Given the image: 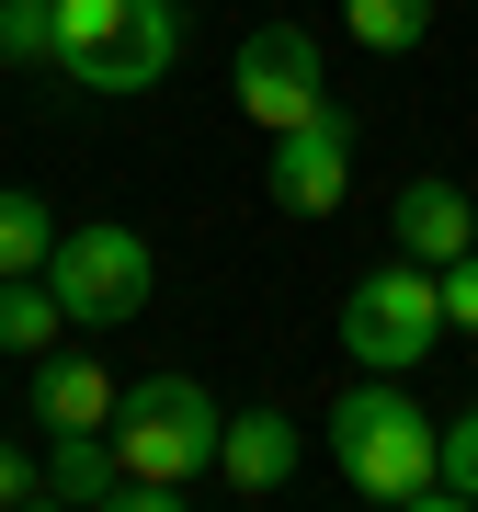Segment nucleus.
Wrapping results in <instances>:
<instances>
[{"instance_id": "20e7f679", "label": "nucleus", "mask_w": 478, "mask_h": 512, "mask_svg": "<svg viewBox=\"0 0 478 512\" xmlns=\"http://www.w3.org/2000/svg\"><path fill=\"white\" fill-rule=\"evenodd\" d=\"M433 342H444V285H433V262H376V274L342 296V353H353L365 376H410Z\"/></svg>"}, {"instance_id": "9d476101", "label": "nucleus", "mask_w": 478, "mask_h": 512, "mask_svg": "<svg viewBox=\"0 0 478 512\" xmlns=\"http://www.w3.org/2000/svg\"><path fill=\"white\" fill-rule=\"evenodd\" d=\"M296 456H308V433H296L285 410H239V421H217V478H228V490H285Z\"/></svg>"}, {"instance_id": "1a4fd4ad", "label": "nucleus", "mask_w": 478, "mask_h": 512, "mask_svg": "<svg viewBox=\"0 0 478 512\" xmlns=\"http://www.w3.org/2000/svg\"><path fill=\"white\" fill-rule=\"evenodd\" d=\"M114 387L92 353H35V433H114Z\"/></svg>"}, {"instance_id": "ddd939ff", "label": "nucleus", "mask_w": 478, "mask_h": 512, "mask_svg": "<svg viewBox=\"0 0 478 512\" xmlns=\"http://www.w3.org/2000/svg\"><path fill=\"white\" fill-rule=\"evenodd\" d=\"M46 251H57V205L0 183V274H46Z\"/></svg>"}, {"instance_id": "f8f14e48", "label": "nucleus", "mask_w": 478, "mask_h": 512, "mask_svg": "<svg viewBox=\"0 0 478 512\" xmlns=\"http://www.w3.org/2000/svg\"><path fill=\"white\" fill-rule=\"evenodd\" d=\"M57 330H69V308H57V285L46 274H0V353H57Z\"/></svg>"}, {"instance_id": "6ab92c4d", "label": "nucleus", "mask_w": 478, "mask_h": 512, "mask_svg": "<svg viewBox=\"0 0 478 512\" xmlns=\"http://www.w3.org/2000/svg\"><path fill=\"white\" fill-rule=\"evenodd\" d=\"M23 501H46V467L23 444H0V512H23Z\"/></svg>"}, {"instance_id": "423d86ee", "label": "nucleus", "mask_w": 478, "mask_h": 512, "mask_svg": "<svg viewBox=\"0 0 478 512\" xmlns=\"http://www.w3.org/2000/svg\"><path fill=\"white\" fill-rule=\"evenodd\" d=\"M262 194H274L285 217H331V205L353 194V126H342V103L274 137V160H262Z\"/></svg>"}, {"instance_id": "f03ea898", "label": "nucleus", "mask_w": 478, "mask_h": 512, "mask_svg": "<svg viewBox=\"0 0 478 512\" xmlns=\"http://www.w3.org/2000/svg\"><path fill=\"white\" fill-rule=\"evenodd\" d=\"M433 444H444V421H422V399H399V376H365V387L331 399V467L387 512H410V501L444 512L433 501Z\"/></svg>"}, {"instance_id": "9b49d317", "label": "nucleus", "mask_w": 478, "mask_h": 512, "mask_svg": "<svg viewBox=\"0 0 478 512\" xmlns=\"http://www.w3.org/2000/svg\"><path fill=\"white\" fill-rule=\"evenodd\" d=\"M126 490V456H114V433H46V501H103Z\"/></svg>"}, {"instance_id": "2eb2a0df", "label": "nucleus", "mask_w": 478, "mask_h": 512, "mask_svg": "<svg viewBox=\"0 0 478 512\" xmlns=\"http://www.w3.org/2000/svg\"><path fill=\"white\" fill-rule=\"evenodd\" d=\"M433 501H444V512H467V501H478V410L444 421V444H433Z\"/></svg>"}, {"instance_id": "6e6552de", "label": "nucleus", "mask_w": 478, "mask_h": 512, "mask_svg": "<svg viewBox=\"0 0 478 512\" xmlns=\"http://www.w3.org/2000/svg\"><path fill=\"white\" fill-rule=\"evenodd\" d=\"M387 239H399L410 262H456V251H478V205H467V183H444V171H410L399 205H387Z\"/></svg>"}, {"instance_id": "39448f33", "label": "nucleus", "mask_w": 478, "mask_h": 512, "mask_svg": "<svg viewBox=\"0 0 478 512\" xmlns=\"http://www.w3.org/2000/svg\"><path fill=\"white\" fill-rule=\"evenodd\" d=\"M308 114H331V57H319V35H296V23L239 35V126L285 137V126H308Z\"/></svg>"}, {"instance_id": "dca6fc26", "label": "nucleus", "mask_w": 478, "mask_h": 512, "mask_svg": "<svg viewBox=\"0 0 478 512\" xmlns=\"http://www.w3.org/2000/svg\"><path fill=\"white\" fill-rule=\"evenodd\" d=\"M0 57L12 69H57V0H0Z\"/></svg>"}, {"instance_id": "f3484780", "label": "nucleus", "mask_w": 478, "mask_h": 512, "mask_svg": "<svg viewBox=\"0 0 478 512\" xmlns=\"http://www.w3.org/2000/svg\"><path fill=\"white\" fill-rule=\"evenodd\" d=\"M126 23H137V0H57V69L92 57L103 35H126Z\"/></svg>"}, {"instance_id": "a211bd4d", "label": "nucleus", "mask_w": 478, "mask_h": 512, "mask_svg": "<svg viewBox=\"0 0 478 512\" xmlns=\"http://www.w3.org/2000/svg\"><path fill=\"white\" fill-rule=\"evenodd\" d=\"M433 285H444V330H478V251L433 262Z\"/></svg>"}, {"instance_id": "7ed1b4c3", "label": "nucleus", "mask_w": 478, "mask_h": 512, "mask_svg": "<svg viewBox=\"0 0 478 512\" xmlns=\"http://www.w3.org/2000/svg\"><path fill=\"white\" fill-rule=\"evenodd\" d=\"M148 239L126 217H92V228H57V251H46V285H57V308H69V330H126L148 319Z\"/></svg>"}, {"instance_id": "4468645a", "label": "nucleus", "mask_w": 478, "mask_h": 512, "mask_svg": "<svg viewBox=\"0 0 478 512\" xmlns=\"http://www.w3.org/2000/svg\"><path fill=\"white\" fill-rule=\"evenodd\" d=\"M342 23H353V46H376V57H410L433 35V0H342Z\"/></svg>"}, {"instance_id": "0eeeda50", "label": "nucleus", "mask_w": 478, "mask_h": 512, "mask_svg": "<svg viewBox=\"0 0 478 512\" xmlns=\"http://www.w3.org/2000/svg\"><path fill=\"white\" fill-rule=\"evenodd\" d=\"M171 69H183V12H171V0H137V23H126V35H103L92 57H69V80H80V92H103V103L160 92Z\"/></svg>"}, {"instance_id": "f257e3e1", "label": "nucleus", "mask_w": 478, "mask_h": 512, "mask_svg": "<svg viewBox=\"0 0 478 512\" xmlns=\"http://www.w3.org/2000/svg\"><path fill=\"white\" fill-rule=\"evenodd\" d=\"M217 399H205L194 376H148L114 399V456H126V490H114V512H183V490L205 467H217Z\"/></svg>"}]
</instances>
